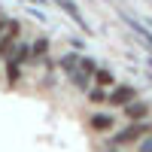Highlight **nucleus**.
I'll return each instance as SVG.
<instances>
[{
    "instance_id": "nucleus-1",
    "label": "nucleus",
    "mask_w": 152,
    "mask_h": 152,
    "mask_svg": "<svg viewBox=\"0 0 152 152\" xmlns=\"http://www.w3.org/2000/svg\"><path fill=\"white\" fill-rule=\"evenodd\" d=\"M152 131V125L149 122H128L125 128L119 131H110L107 137V149H122V146H137L143 140V137Z\"/></svg>"
},
{
    "instance_id": "nucleus-2",
    "label": "nucleus",
    "mask_w": 152,
    "mask_h": 152,
    "mask_svg": "<svg viewBox=\"0 0 152 152\" xmlns=\"http://www.w3.org/2000/svg\"><path fill=\"white\" fill-rule=\"evenodd\" d=\"M122 113H125V119H128V122H146L149 113H152V104H149V100L134 97V100H128V104L122 107Z\"/></svg>"
},
{
    "instance_id": "nucleus-3",
    "label": "nucleus",
    "mask_w": 152,
    "mask_h": 152,
    "mask_svg": "<svg viewBox=\"0 0 152 152\" xmlns=\"http://www.w3.org/2000/svg\"><path fill=\"white\" fill-rule=\"evenodd\" d=\"M88 128H91L94 134H110L113 128H116V116L107 113V110H97V113L88 116Z\"/></svg>"
},
{
    "instance_id": "nucleus-4",
    "label": "nucleus",
    "mask_w": 152,
    "mask_h": 152,
    "mask_svg": "<svg viewBox=\"0 0 152 152\" xmlns=\"http://www.w3.org/2000/svg\"><path fill=\"white\" fill-rule=\"evenodd\" d=\"M137 97V88L134 85H113L110 88V91H107V104L110 107H125V104H128V100H134Z\"/></svg>"
},
{
    "instance_id": "nucleus-5",
    "label": "nucleus",
    "mask_w": 152,
    "mask_h": 152,
    "mask_svg": "<svg viewBox=\"0 0 152 152\" xmlns=\"http://www.w3.org/2000/svg\"><path fill=\"white\" fill-rule=\"evenodd\" d=\"M58 6H61V9H64V12H67V15H70V21H73V24H76V28H79V31H85L88 37H91V34H94V31H91V24H88V21H85V15H82V12H79V6H76V3H73V0H58Z\"/></svg>"
},
{
    "instance_id": "nucleus-6",
    "label": "nucleus",
    "mask_w": 152,
    "mask_h": 152,
    "mask_svg": "<svg viewBox=\"0 0 152 152\" xmlns=\"http://www.w3.org/2000/svg\"><path fill=\"white\" fill-rule=\"evenodd\" d=\"M119 15L125 18V24H128V28L131 31H137V37H140V40L152 49V28H146V24H140V21H137L134 15H131V12H125V9H119Z\"/></svg>"
},
{
    "instance_id": "nucleus-7",
    "label": "nucleus",
    "mask_w": 152,
    "mask_h": 152,
    "mask_svg": "<svg viewBox=\"0 0 152 152\" xmlns=\"http://www.w3.org/2000/svg\"><path fill=\"white\" fill-rule=\"evenodd\" d=\"M49 46H52V40H49L46 34L34 37V43H31V61H34V64H40V61L49 55Z\"/></svg>"
},
{
    "instance_id": "nucleus-8",
    "label": "nucleus",
    "mask_w": 152,
    "mask_h": 152,
    "mask_svg": "<svg viewBox=\"0 0 152 152\" xmlns=\"http://www.w3.org/2000/svg\"><path fill=\"white\" fill-rule=\"evenodd\" d=\"M3 76H6V85H9V88H15V85L24 79V70H21V64H15L12 58H6V64H3Z\"/></svg>"
},
{
    "instance_id": "nucleus-9",
    "label": "nucleus",
    "mask_w": 152,
    "mask_h": 152,
    "mask_svg": "<svg viewBox=\"0 0 152 152\" xmlns=\"http://www.w3.org/2000/svg\"><path fill=\"white\" fill-rule=\"evenodd\" d=\"M91 82L100 85V88H113V85H116V73H113L110 67H100L97 64V70L91 73Z\"/></svg>"
},
{
    "instance_id": "nucleus-10",
    "label": "nucleus",
    "mask_w": 152,
    "mask_h": 152,
    "mask_svg": "<svg viewBox=\"0 0 152 152\" xmlns=\"http://www.w3.org/2000/svg\"><path fill=\"white\" fill-rule=\"evenodd\" d=\"M79 52H64V55H61V61H58V67H61V73H64V76H70L76 67H79Z\"/></svg>"
},
{
    "instance_id": "nucleus-11",
    "label": "nucleus",
    "mask_w": 152,
    "mask_h": 152,
    "mask_svg": "<svg viewBox=\"0 0 152 152\" xmlns=\"http://www.w3.org/2000/svg\"><path fill=\"white\" fill-rule=\"evenodd\" d=\"M12 61H15V64H28V61H31V43H24L21 37L15 40V49H12Z\"/></svg>"
},
{
    "instance_id": "nucleus-12",
    "label": "nucleus",
    "mask_w": 152,
    "mask_h": 152,
    "mask_svg": "<svg viewBox=\"0 0 152 152\" xmlns=\"http://www.w3.org/2000/svg\"><path fill=\"white\" fill-rule=\"evenodd\" d=\"M107 91H110V88H100V85H88V88H85V97H88V104L100 107V104H107Z\"/></svg>"
},
{
    "instance_id": "nucleus-13",
    "label": "nucleus",
    "mask_w": 152,
    "mask_h": 152,
    "mask_svg": "<svg viewBox=\"0 0 152 152\" xmlns=\"http://www.w3.org/2000/svg\"><path fill=\"white\" fill-rule=\"evenodd\" d=\"M12 49H15V37H9V34H0V58H12Z\"/></svg>"
},
{
    "instance_id": "nucleus-14",
    "label": "nucleus",
    "mask_w": 152,
    "mask_h": 152,
    "mask_svg": "<svg viewBox=\"0 0 152 152\" xmlns=\"http://www.w3.org/2000/svg\"><path fill=\"white\" fill-rule=\"evenodd\" d=\"M3 34H9V37H15V40H18V37H21V21L18 18H6V31Z\"/></svg>"
},
{
    "instance_id": "nucleus-15",
    "label": "nucleus",
    "mask_w": 152,
    "mask_h": 152,
    "mask_svg": "<svg viewBox=\"0 0 152 152\" xmlns=\"http://www.w3.org/2000/svg\"><path fill=\"white\" fill-rule=\"evenodd\" d=\"M137 149H140V152H152V134H149V137H143V140L137 143Z\"/></svg>"
},
{
    "instance_id": "nucleus-16",
    "label": "nucleus",
    "mask_w": 152,
    "mask_h": 152,
    "mask_svg": "<svg viewBox=\"0 0 152 152\" xmlns=\"http://www.w3.org/2000/svg\"><path fill=\"white\" fill-rule=\"evenodd\" d=\"M70 46H73V52H82V49H85V43L79 40V37H70Z\"/></svg>"
},
{
    "instance_id": "nucleus-17",
    "label": "nucleus",
    "mask_w": 152,
    "mask_h": 152,
    "mask_svg": "<svg viewBox=\"0 0 152 152\" xmlns=\"http://www.w3.org/2000/svg\"><path fill=\"white\" fill-rule=\"evenodd\" d=\"M3 31H6V15L0 12V34H3Z\"/></svg>"
},
{
    "instance_id": "nucleus-18",
    "label": "nucleus",
    "mask_w": 152,
    "mask_h": 152,
    "mask_svg": "<svg viewBox=\"0 0 152 152\" xmlns=\"http://www.w3.org/2000/svg\"><path fill=\"white\" fill-rule=\"evenodd\" d=\"M31 3H49V0H31Z\"/></svg>"
},
{
    "instance_id": "nucleus-19",
    "label": "nucleus",
    "mask_w": 152,
    "mask_h": 152,
    "mask_svg": "<svg viewBox=\"0 0 152 152\" xmlns=\"http://www.w3.org/2000/svg\"><path fill=\"white\" fill-rule=\"evenodd\" d=\"M107 152H119V149H107Z\"/></svg>"
}]
</instances>
